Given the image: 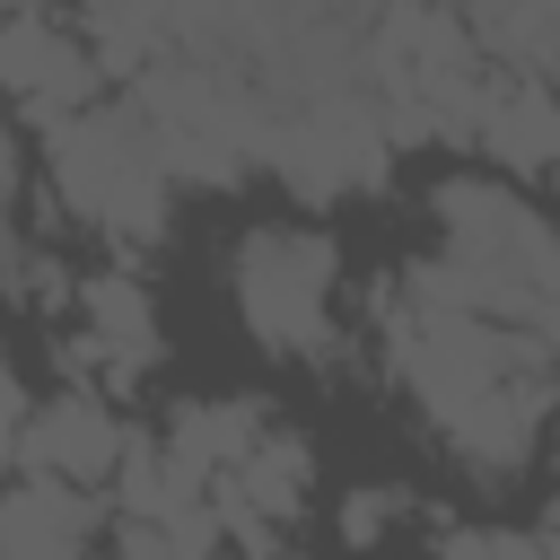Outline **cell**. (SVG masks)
Wrapping results in <instances>:
<instances>
[{"mask_svg": "<svg viewBox=\"0 0 560 560\" xmlns=\"http://www.w3.org/2000/svg\"><path fill=\"white\" fill-rule=\"evenodd\" d=\"M472 149H490V166H508V175H551V149H560V96H551V79L490 70Z\"/></svg>", "mask_w": 560, "mask_h": 560, "instance_id": "obj_10", "label": "cell"}, {"mask_svg": "<svg viewBox=\"0 0 560 560\" xmlns=\"http://www.w3.org/2000/svg\"><path fill=\"white\" fill-rule=\"evenodd\" d=\"M542 560H560V525H551V534H542Z\"/></svg>", "mask_w": 560, "mask_h": 560, "instance_id": "obj_16", "label": "cell"}, {"mask_svg": "<svg viewBox=\"0 0 560 560\" xmlns=\"http://www.w3.org/2000/svg\"><path fill=\"white\" fill-rule=\"evenodd\" d=\"M332 280H341V254H332V236L306 228V219H262V228H245L236 254H228L236 324H245L271 359H332V350H341Z\"/></svg>", "mask_w": 560, "mask_h": 560, "instance_id": "obj_3", "label": "cell"}, {"mask_svg": "<svg viewBox=\"0 0 560 560\" xmlns=\"http://www.w3.org/2000/svg\"><path fill=\"white\" fill-rule=\"evenodd\" d=\"M114 560H122V551H114Z\"/></svg>", "mask_w": 560, "mask_h": 560, "instance_id": "obj_18", "label": "cell"}, {"mask_svg": "<svg viewBox=\"0 0 560 560\" xmlns=\"http://www.w3.org/2000/svg\"><path fill=\"white\" fill-rule=\"evenodd\" d=\"M18 184H26V158H18V131H9V114H0V228H9V210H18Z\"/></svg>", "mask_w": 560, "mask_h": 560, "instance_id": "obj_15", "label": "cell"}, {"mask_svg": "<svg viewBox=\"0 0 560 560\" xmlns=\"http://www.w3.org/2000/svg\"><path fill=\"white\" fill-rule=\"evenodd\" d=\"M438 560H542V534H516V525H438Z\"/></svg>", "mask_w": 560, "mask_h": 560, "instance_id": "obj_11", "label": "cell"}, {"mask_svg": "<svg viewBox=\"0 0 560 560\" xmlns=\"http://www.w3.org/2000/svg\"><path fill=\"white\" fill-rule=\"evenodd\" d=\"M262 166L298 201H350V192H376L394 175V122H385L376 88H332V96H306V105H271Z\"/></svg>", "mask_w": 560, "mask_h": 560, "instance_id": "obj_4", "label": "cell"}, {"mask_svg": "<svg viewBox=\"0 0 560 560\" xmlns=\"http://www.w3.org/2000/svg\"><path fill=\"white\" fill-rule=\"evenodd\" d=\"M262 438H271V411H262L254 394H192V402L166 411V455H175L192 481H210V490L236 481Z\"/></svg>", "mask_w": 560, "mask_h": 560, "instance_id": "obj_8", "label": "cell"}, {"mask_svg": "<svg viewBox=\"0 0 560 560\" xmlns=\"http://www.w3.org/2000/svg\"><path fill=\"white\" fill-rule=\"evenodd\" d=\"M0 96H18L44 131L105 105V70L88 52V35L70 18H44V9H9L0 18Z\"/></svg>", "mask_w": 560, "mask_h": 560, "instance_id": "obj_5", "label": "cell"}, {"mask_svg": "<svg viewBox=\"0 0 560 560\" xmlns=\"http://www.w3.org/2000/svg\"><path fill=\"white\" fill-rule=\"evenodd\" d=\"M394 516H402V490H394V481H359V490L341 499V542L368 551V542H385Z\"/></svg>", "mask_w": 560, "mask_h": 560, "instance_id": "obj_12", "label": "cell"}, {"mask_svg": "<svg viewBox=\"0 0 560 560\" xmlns=\"http://www.w3.org/2000/svg\"><path fill=\"white\" fill-rule=\"evenodd\" d=\"M26 420H35V394H26V376L0 359V472L18 481V455H26Z\"/></svg>", "mask_w": 560, "mask_h": 560, "instance_id": "obj_13", "label": "cell"}, {"mask_svg": "<svg viewBox=\"0 0 560 560\" xmlns=\"http://www.w3.org/2000/svg\"><path fill=\"white\" fill-rule=\"evenodd\" d=\"M158 359H166L158 298H149L131 271H96V280L79 289V341L61 350V368H79V385H88V376H105V385H140Z\"/></svg>", "mask_w": 560, "mask_h": 560, "instance_id": "obj_7", "label": "cell"}, {"mask_svg": "<svg viewBox=\"0 0 560 560\" xmlns=\"http://www.w3.org/2000/svg\"><path fill=\"white\" fill-rule=\"evenodd\" d=\"M122 560H236V551H228V542H175V534L122 525Z\"/></svg>", "mask_w": 560, "mask_h": 560, "instance_id": "obj_14", "label": "cell"}, {"mask_svg": "<svg viewBox=\"0 0 560 560\" xmlns=\"http://www.w3.org/2000/svg\"><path fill=\"white\" fill-rule=\"evenodd\" d=\"M96 499L52 481H0V560H96Z\"/></svg>", "mask_w": 560, "mask_h": 560, "instance_id": "obj_9", "label": "cell"}, {"mask_svg": "<svg viewBox=\"0 0 560 560\" xmlns=\"http://www.w3.org/2000/svg\"><path fill=\"white\" fill-rule=\"evenodd\" d=\"M122 446H131V438H122L114 402H105L96 385H61V394L35 402L18 472H26V481H52V490H96V481L122 472Z\"/></svg>", "mask_w": 560, "mask_h": 560, "instance_id": "obj_6", "label": "cell"}, {"mask_svg": "<svg viewBox=\"0 0 560 560\" xmlns=\"http://www.w3.org/2000/svg\"><path fill=\"white\" fill-rule=\"evenodd\" d=\"M44 166H52V192L114 245H158L175 228V175L158 166L131 105H88V114L52 122Z\"/></svg>", "mask_w": 560, "mask_h": 560, "instance_id": "obj_2", "label": "cell"}, {"mask_svg": "<svg viewBox=\"0 0 560 560\" xmlns=\"http://www.w3.org/2000/svg\"><path fill=\"white\" fill-rule=\"evenodd\" d=\"M376 315H385V368L420 402L429 438L464 472H481V481L525 472L534 446H542V429H551V402H560V359L534 332L429 306L402 280L376 298Z\"/></svg>", "mask_w": 560, "mask_h": 560, "instance_id": "obj_1", "label": "cell"}, {"mask_svg": "<svg viewBox=\"0 0 560 560\" xmlns=\"http://www.w3.org/2000/svg\"><path fill=\"white\" fill-rule=\"evenodd\" d=\"M551 175H560V149H551Z\"/></svg>", "mask_w": 560, "mask_h": 560, "instance_id": "obj_17", "label": "cell"}]
</instances>
